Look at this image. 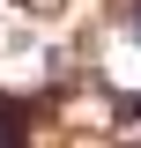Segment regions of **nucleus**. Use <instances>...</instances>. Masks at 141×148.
I'll use <instances>...</instances> for the list:
<instances>
[{"label":"nucleus","mask_w":141,"mask_h":148,"mask_svg":"<svg viewBox=\"0 0 141 148\" xmlns=\"http://www.w3.org/2000/svg\"><path fill=\"white\" fill-rule=\"evenodd\" d=\"M119 37H126V45H141V0H126V15H119Z\"/></svg>","instance_id":"nucleus-1"}]
</instances>
